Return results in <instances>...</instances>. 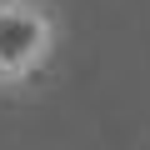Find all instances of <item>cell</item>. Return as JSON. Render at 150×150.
Wrapping results in <instances>:
<instances>
[{"mask_svg": "<svg viewBox=\"0 0 150 150\" xmlns=\"http://www.w3.org/2000/svg\"><path fill=\"white\" fill-rule=\"evenodd\" d=\"M60 20L45 0H0V90H20L55 60Z\"/></svg>", "mask_w": 150, "mask_h": 150, "instance_id": "cell-1", "label": "cell"}]
</instances>
